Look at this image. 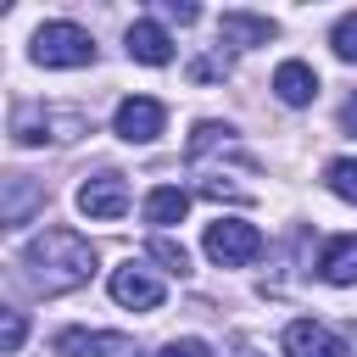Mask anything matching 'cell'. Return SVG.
I'll list each match as a JSON object with an SVG mask.
<instances>
[{
  "label": "cell",
  "instance_id": "1",
  "mask_svg": "<svg viewBox=\"0 0 357 357\" xmlns=\"http://www.w3.org/2000/svg\"><path fill=\"white\" fill-rule=\"evenodd\" d=\"M22 268H28V284L45 290V296H67L78 284H89L95 273V245L73 229H45L39 240L22 245Z\"/></svg>",
  "mask_w": 357,
  "mask_h": 357
},
{
  "label": "cell",
  "instance_id": "2",
  "mask_svg": "<svg viewBox=\"0 0 357 357\" xmlns=\"http://www.w3.org/2000/svg\"><path fill=\"white\" fill-rule=\"evenodd\" d=\"M78 134H89V112H78V106H17L11 112V139L17 145H67V139H78Z\"/></svg>",
  "mask_w": 357,
  "mask_h": 357
},
{
  "label": "cell",
  "instance_id": "3",
  "mask_svg": "<svg viewBox=\"0 0 357 357\" xmlns=\"http://www.w3.org/2000/svg\"><path fill=\"white\" fill-rule=\"evenodd\" d=\"M33 61L39 67H89L95 61V39L78 22H39L33 28Z\"/></svg>",
  "mask_w": 357,
  "mask_h": 357
},
{
  "label": "cell",
  "instance_id": "4",
  "mask_svg": "<svg viewBox=\"0 0 357 357\" xmlns=\"http://www.w3.org/2000/svg\"><path fill=\"white\" fill-rule=\"evenodd\" d=\"M201 245H206V257L218 268H245L262 251V229L245 223V218H218V223H206V240Z\"/></svg>",
  "mask_w": 357,
  "mask_h": 357
},
{
  "label": "cell",
  "instance_id": "5",
  "mask_svg": "<svg viewBox=\"0 0 357 357\" xmlns=\"http://www.w3.org/2000/svg\"><path fill=\"white\" fill-rule=\"evenodd\" d=\"M162 123H167V106L151 100V95H128V100L117 106V117H112L117 139H128V145H151V139L162 134Z\"/></svg>",
  "mask_w": 357,
  "mask_h": 357
},
{
  "label": "cell",
  "instance_id": "6",
  "mask_svg": "<svg viewBox=\"0 0 357 357\" xmlns=\"http://www.w3.org/2000/svg\"><path fill=\"white\" fill-rule=\"evenodd\" d=\"M78 212H84V218H100V223L123 218V212H128V184H123V173H95V178H84V184H78Z\"/></svg>",
  "mask_w": 357,
  "mask_h": 357
},
{
  "label": "cell",
  "instance_id": "7",
  "mask_svg": "<svg viewBox=\"0 0 357 357\" xmlns=\"http://www.w3.org/2000/svg\"><path fill=\"white\" fill-rule=\"evenodd\" d=\"M112 301L134 307V312H151V307H162V279L139 262H123V268H112Z\"/></svg>",
  "mask_w": 357,
  "mask_h": 357
},
{
  "label": "cell",
  "instance_id": "8",
  "mask_svg": "<svg viewBox=\"0 0 357 357\" xmlns=\"http://www.w3.org/2000/svg\"><path fill=\"white\" fill-rule=\"evenodd\" d=\"M284 357H351V351H346V340L335 329H324L312 318H296L284 329Z\"/></svg>",
  "mask_w": 357,
  "mask_h": 357
},
{
  "label": "cell",
  "instance_id": "9",
  "mask_svg": "<svg viewBox=\"0 0 357 357\" xmlns=\"http://www.w3.org/2000/svg\"><path fill=\"white\" fill-rule=\"evenodd\" d=\"M273 33H279L273 17H251V11H223V17H218V45H234V50L268 45Z\"/></svg>",
  "mask_w": 357,
  "mask_h": 357
},
{
  "label": "cell",
  "instance_id": "10",
  "mask_svg": "<svg viewBox=\"0 0 357 357\" xmlns=\"http://www.w3.org/2000/svg\"><path fill=\"white\" fill-rule=\"evenodd\" d=\"M128 56L134 61H145V67H167L173 61V39H167V28L162 22H151V17H139V22H128Z\"/></svg>",
  "mask_w": 357,
  "mask_h": 357
},
{
  "label": "cell",
  "instance_id": "11",
  "mask_svg": "<svg viewBox=\"0 0 357 357\" xmlns=\"http://www.w3.org/2000/svg\"><path fill=\"white\" fill-rule=\"evenodd\" d=\"M324 284H357V234H335L318 257Z\"/></svg>",
  "mask_w": 357,
  "mask_h": 357
},
{
  "label": "cell",
  "instance_id": "12",
  "mask_svg": "<svg viewBox=\"0 0 357 357\" xmlns=\"http://www.w3.org/2000/svg\"><path fill=\"white\" fill-rule=\"evenodd\" d=\"M273 95H279L284 106H307V100L318 95V73H312L307 61H279V73H273Z\"/></svg>",
  "mask_w": 357,
  "mask_h": 357
},
{
  "label": "cell",
  "instance_id": "13",
  "mask_svg": "<svg viewBox=\"0 0 357 357\" xmlns=\"http://www.w3.org/2000/svg\"><path fill=\"white\" fill-rule=\"evenodd\" d=\"M33 206H45V184H33L28 173H11V178H6V223H11V229L28 223Z\"/></svg>",
  "mask_w": 357,
  "mask_h": 357
},
{
  "label": "cell",
  "instance_id": "14",
  "mask_svg": "<svg viewBox=\"0 0 357 357\" xmlns=\"http://www.w3.org/2000/svg\"><path fill=\"white\" fill-rule=\"evenodd\" d=\"M184 212H190V195L173 190V184H156V190L145 195V223H178Z\"/></svg>",
  "mask_w": 357,
  "mask_h": 357
},
{
  "label": "cell",
  "instance_id": "15",
  "mask_svg": "<svg viewBox=\"0 0 357 357\" xmlns=\"http://www.w3.org/2000/svg\"><path fill=\"white\" fill-rule=\"evenodd\" d=\"M206 151H234V128L229 123H195V134H190V162H201Z\"/></svg>",
  "mask_w": 357,
  "mask_h": 357
},
{
  "label": "cell",
  "instance_id": "16",
  "mask_svg": "<svg viewBox=\"0 0 357 357\" xmlns=\"http://www.w3.org/2000/svg\"><path fill=\"white\" fill-rule=\"evenodd\" d=\"M145 251H151V257H156L167 273H178V279L190 273V251H184L178 240H167V234H151V245H145Z\"/></svg>",
  "mask_w": 357,
  "mask_h": 357
},
{
  "label": "cell",
  "instance_id": "17",
  "mask_svg": "<svg viewBox=\"0 0 357 357\" xmlns=\"http://www.w3.org/2000/svg\"><path fill=\"white\" fill-rule=\"evenodd\" d=\"M329 190H335L340 201H351V206H357V162H351V156L329 162Z\"/></svg>",
  "mask_w": 357,
  "mask_h": 357
},
{
  "label": "cell",
  "instance_id": "18",
  "mask_svg": "<svg viewBox=\"0 0 357 357\" xmlns=\"http://www.w3.org/2000/svg\"><path fill=\"white\" fill-rule=\"evenodd\" d=\"M329 45H335V56H340V61H357V11H346V17L335 22Z\"/></svg>",
  "mask_w": 357,
  "mask_h": 357
},
{
  "label": "cell",
  "instance_id": "19",
  "mask_svg": "<svg viewBox=\"0 0 357 357\" xmlns=\"http://www.w3.org/2000/svg\"><path fill=\"white\" fill-rule=\"evenodd\" d=\"M223 73H229V56H195V61H190V78H195V84L223 78Z\"/></svg>",
  "mask_w": 357,
  "mask_h": 357
},
{
  "label": "cell",
  "instance_id": "20",
  "mask_svg": "<svg viewBox=\"0 0 357 357\" xmlns=\"http://www.w3.org/2000/svg\"><path fill=\"white\" fill-rule=\"evenodd\" d=\"M95 357H139L128 335H95Z\"/></svg>",
  "mask_w": 357,
  "mask_h": 357
},
{
  "label": "cell",
  "instance_id": "21",
  "mask_svg": "<svg viewBox=\"0 0 357 357\" xmlns=\"http://www.w3.org/2000/svg\"><path fill=\"white\" fill-rule=\"evenodd\" d=\"M156 357H212V346H206V340H195V335H184V340H167Z\"/></svg>",
  "mask_w": 357,
  "mask_h": 357
},
{
  "label": "cell",
  "instance_id": "22",
  "mask_svg": "<svg viewBox=\"0 0 357 357\" xmlns=\"http://www.w3.org/2000/svg\"><path fill=\"white\" fill-rule=\"evenodd\" d=\"M22 335H28L22 312H6V318H0V346H6V351H17V346H22Z\"/></svg>",
  "mask_w": 357,
  "mask_h": 357
},
{
  "label": "cell",
  "instance_id": "23",
  "mask_svg": "<svg viewBox=\"0 0 357 357\" xmlns=\"http://www.w3.org/2000/svg\"><path fill=\"white\" fill-rule=\"evenodd\" d=\"M162 17H173V22H195L201 11H195L190 0H162Z\"/></svg>",
  "mask_w": 357,
  "mask_h": 357
},
{
  "label": "cell",
  "instance_id": "24",
  "mask_svg": "<svg viewBox=\"0 0 357 357\" xmlns=\"http://www.w3.org/2000/svg\"><path fill=\"white\" fill-rule=\"evenodd\" d=\"M340 128H346V134H351V139H357V95H351V100H346V106H340Z\"/></svg>",
  "mask_w": 357,
  "mask_h": 357
}]
</instances>
